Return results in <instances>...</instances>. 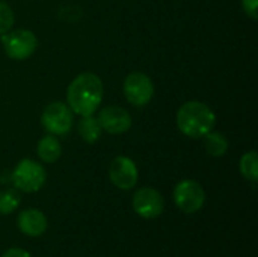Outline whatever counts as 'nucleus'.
Listing matches in <instances>:
<instances>
[{
	"label": "nucleus",
	"instance_id": "nucleus-1",
	"mask_svg": "<svg viewBox=\"0 0 258 257\" xmlns=\"http://www.w3.org/2000/svg\"><path fill=\"white\" fill-rule=\"evenodd\" d=\"M103 100V82L94 73L79 74L67 89L68 108L80 115H92L98 111V106Z\"/></svg>",
	"mask_w": 258,
	"mask_h": 257
},
{
	"label": "nucleus",
	"instance_id": "nucleus-2",
	"mask_svg": "<svg viewBox=\"0 0 258 257\" xmlns=\"http://www.w3.org/2000/svg\"><path fill=\"white\" fill-rule=\"evenodd\" d=\"M216 124V115L213 111L203 101H186L180 106L177 112V126L178 130L187 138L200 139L213 130Z\"/></svg>",
	"mask_w": 258,
	"mask_h": 257
},
{
	"label": "nucleus",
	"instance_id": "nucleus-3",
	"mask_svg": "<svg viewBox=\"0 0 258 257\" xmlns=\"http://www.w3.org/2000/svg\"><path fill=\"white\" fill-rule=\"evenodd\" d=\"M11 180L17 191L38 192L47 180V173L39 162H35L32 159H23L14 168Z\"/></svg>",
	"mask_w": 258,
	"mask_h": 257
},
{
	"label": "nucleus",
	"instance_id": "nucleus-4",
	"mask_svg": "<svg viewBox=\"0 0 258 257\" xmlns=\"http://www.w3.org/2000/svg\"><path fill=\"white\" fill-rule=\"evenodd\" d=\"M172 198L181 212L192 215L203 209L206 203V191L197 180L184 179L175 185Z\"/></svg>",
	"mask_w": 258,
	"mask_h": 257
},
{
	"label": "nucleus",
	"instance_id": "nucleus-5",
	"mask_svg": "<svg viewBox=\"0 0 258 257\" xmlns=\"http://www.w3.org/2000/svg\"><path fill=\"white\" fill-rule=\"evenodd\" d=\"M2 44L6 55L14 61H24L32 56L38 47V39L33 32L27 29L8 30L2 35Z\"/></svg>",
	"mask_w": 258,
	"mask_h": 257
},
{
	"label": "nucleus",
	"instance_id": "nucleus-6",
	"mask_svg": "<svg viewBox=\"0 0 258 257\" xmlns=\"http://www.w3.org/2000/svg\"><path fill=\"white\" fill-rule=\"evenodd\" d=\"M42 127L50 135H60L65 136L71 132L74 124L73 111L68 108V105L62 101H53L45 106L41 115Z\"/></svg>",
	"mask_w": 258,
	"mask_h": 257
},
{
	"label": "nucleus",
	"instance_id": "nucleus-7",
	"mask_svg": "<svg viewBox=\"0 0 258 257\" xmlns=\"http://www.w3.org/2000/svg\"><path fill=\"white\" fill-rule=\"evenodd\" d=\"M124 94L130 105L136 108L145 106L154 95L153 80L145 73L133 71L124 80Z\"/></svg>",
	"mask_w": 258,
	"mask_h": 257
},
{
	"label": "nucleus",
	"instance_id": "nucleus-8",
	"mask_svg": "<svg viewBox=\"0 0 258 257\" xmlns=\"http://www.w3.org/2000/svg\"><path fill=\"white\" fill-rule=\"evenodd\" d=\"M133 211L144 220L159 218L165 209L162 194L154 188H141L133 194Z\"/></svg>",
	"mask_w": 258,
	"mask_h": 257
},
{
	"label": "nucleus",
	"instance_id": "nucleus-9",
	"mask_svg": "<svg viewBox=\"0 0 258 257\" xmlns=\"http://www.w3.org/2000/svg\"><path fill=\"white\" fill-rule=\"evenodd\" d=\"M109 179L118 189H133L139 179L138 167L130 158L116 156L109 165Z\"/></svg>",
	"mask_w": 258,
	"mask_h": 257
},
{
	"label": "nucleus",
	"instance_id": "nucleus-10",
	"mask_svg": "<svg viewBox=\"0 0 258 257\" xmlns=\"http://www.w3.org/2000/svg\"><path fill=\"white\" fill-rule=\"evenodd\" d=\"M98 124L110 135H122L132 127V115L121 106L110 105L98 112Z\"/></svg>",
	"mask_w": 258,
	"mask_h": 257
},
{
	"label": "nucleus",
	"instance_id": "nucleus-11",
	"mask_svg": "<svg viewBox=\"0 0 258 257\" xmlns=\"http://www.w3.org/2000/svg\"><path fill=\"white\" fill-rule=\"evenodd\" d=\"M17 226L20 232L29 238H38L45 233L48 227L47 217L38 209H24L18 214Z\"/></svg>",
	"mask_w": 258,
	"mask_h": 257
},
{
	"label": "nucleus",
	"instance_id": "nucleus-12",
	"mask_svg": "<svg viewBox=\"0 0 258 257\" xmlns=\"http://www.w3.org/2000/svg\"><path fill=\"white\" fill-rule=\"evenodd\" d=\"M36 155L38 158L45 162V164H53L56 162L60 155H62V147L60 142L54 135H45L38 141L36 145Z\"/></svg>",
	"mask_w": 258,
	"mask_h": 257
},
{
	"label": "nucleus",
	"instance_id": "nucleus-13",
	"mask_svg": "<svg viewBox=\"0 0 258 257\" xmlns=\"http://www.w3.org/2000/svg\"><path fill=\"white\" fill-rule=\"evenodd\" d=\"M203 139H204L206 151L212 158H222L228 151V139L221 132L210 130L207 135L203 136Z\"/></svg>",
	"mask_w": 258,
	"mask_h": 257
},
{
	"label": "nucleus",
	"instance_id": "nucleus-14",
	"mask_svg": "<svg viewBox=\"0 0 258 257\" xmlns=\"http://www.w3.org/2000/svg\"><path fill=\"white\" fill-rule=\"evenodd\" d=\"M79 135L80 138L86 142V144H95L100 138L101 133V127L98 124V120L92 115H86L82 117V120L79 121Z\"/></svg>",
	"mask_w": 258,
	"mask_h": 257
},
{
	"label": "nucleus",
	"instance_id": "nucleus-15",
	"mask_svg": "<svg viewBox=\"0 0 258 257\" xmlns=\"http://www.w3.org/2000/svg\"><path fill=\"white\" fill-rule=\"evenodd\" d=\"M240 173L242 176L255 183L258 179V155L257 151H248L240 158V164H239Z\"/></svg>",
	"mask_w": 258,
	"mask_h": 257
},
{
	"label": "nucleus",
	"instance_id": "nucleus-16",
	"mask_svg": "<svg viewBox=\"0 0 258 257\" xmlns=\"http://www.w3.org/2000/svg\"><path fill=\"white\" fill-rule=\"evenodd\" d=\"M21 203V195L17 189L0 191V215H11Z\"/></svg>",
	"mask_w": 258,
	"mask_h": 257
},
{
	"label": "nucleus",
	"instance_id": "nucleus-17",
	"mask_svg": "<svg viewBox=\"0 0 258 257\" xmlns=\"http://www.w3.org/2000/svg\"><path fill=\"white\" fill-rule=\"evenodd\" d=\"M14 11L5 2H0V35L6 33L14 26Z\"/></svg>",
	"mask_w": 258,
	"mask_h": 257
},
{
	"label": "nucleus",
	"instance_id": "nucleus-18",
	"mask_svg": "<svg viewBox=\"0 0 258 257\" xmlns=\"http://www.w3.org/2000/svg\"><path fill=\"white\" fill-rule=\"evenodd\" d=\"M242 8H243L245 14H246L248 17H251L252 20H257L258 0H242Z\"/></svg>",
	"mask_w": 258,
	"mask_h": 257
},
{
	"label": "nucleus",
	"instance_id": "nucleus-19",
	"mask_svg": "<svg viewBox=\"0 0 258 257\" xmlns=\"http://www.w3.org/2000/svg\"><path fill=\"white\" fill-rule=\"evenodd\" d=\"M2 257H32L29 251H26L24 248H20V247H12L9 250H6Z\"/></svg>",
	"mask_w": 258,
	"mask_h": 257
}]
</instances>
